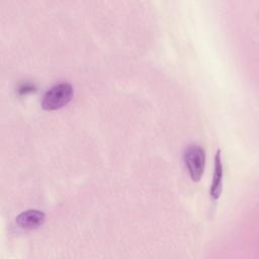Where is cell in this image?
Instances as JSON below:
<instances>
[{"label": "cell", "mask_w": 259, "mask_h": 259, "mask_svg": "<svg viewBox=\"0 0 259 259\" xmlns=\"http://www.w3.org/2000/svg\"><path fill=\"white\" fill-rule=\"evenodd\" d=\"M73 96V87L68 82H62L51 87L44 95L41 107L45 110H57L69 103Z\"/></svg>", "instance_id": "obj_1"}, {"label": "cell", "mask_w": 259, "mask_h": 259, "mask_svg": "<svg viewBox=\"0 0 259 259\" xmlns=\"http://www.w3.org/2000/svg\"><path fill=\"white\" fill-rule=\"evenodd\" d=\"M183 160L192 181L200 180L205 166V152L197 144L188 145L183 153Z\"/></svg>", "instance_id": "obj_2"}, {"label": "cell", "mask_w": 259, "mask_h": 259, "mask_svg": "<svg viewBox=\"0 0 259 259\" xmlns=\"http://www.w3.org/2000/svg\"><path fill=\"white\" fill-rule=\"evenodd\" d=\"M46 214L37 209H27L16 217V225L23 230H35L44 225Z\"/></svg>", "instance_id": "obj_3"}, {"label": "cell", "mask_w": 259, "mask_h": 259, "mask_svg": "<svg viewBox=\"0 0 259 259\" xmlns=\"http://www.w3.org/2000/svg\"><path fill=\"white\" fill-rule=\"evenodd\" d=\"M223 163H222V154L221 150L218 149L214 156V167H213V175L212 181L209 189V195L212 201H217L222 193L223 189Z\"/></svg>", "instance_id": "obj_4"}]
</instances>
